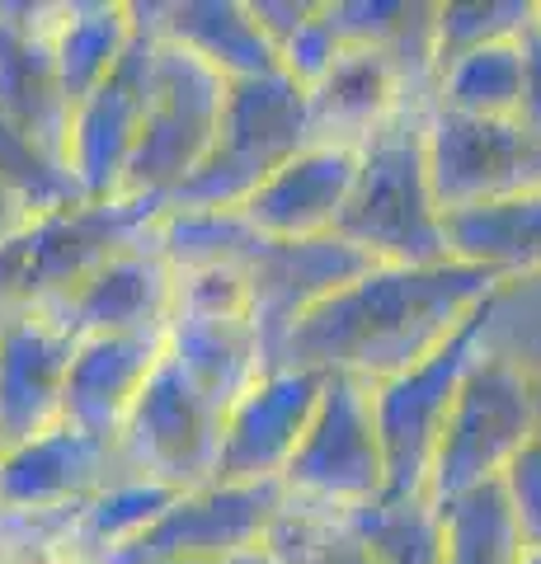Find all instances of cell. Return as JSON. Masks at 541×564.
Returning <instances> with one entry per match:
<instances>
[{"mask_svg":"<svg viewBox=\"0 0 541 564\" xmlns=\"http://www.w3.org/2000/svg\"><path fill=\"white\" fill-rule=\"evenodd\" d=\"M499 282L504 278L466 259L377 263L311 311L269 367H311L381 386L429 362L452 334H462Z\"/></svg>","mask_w":541,"mask_h":564,"instance_id":"1","label":"cell"},{"mask_svg":"<svg viewBox=\"0 0 541 564\" xmlns=\"http://www.w3.org/2000/svg\"><path fill=\"white\" fill-rule=\"evenodd\" d=\"M339 236L368 250L377 263H443L447 212L429 170V109L410 104L358 151L354 198Z\"/></svg>","mask_w":541,"mask_h":564,"instance_id":"2","label":"cell"},{"mask_svg":"<svg viewBox=\"0 0 541 564\" xmlns=\"http://www.w3.org/2000/svg\"><path fill=\"white\" fill-rule=\"evenodd\" d=\"M165 203L151 198H90L62 212L33 217L6 250H0V315L43 306L72 292L113 254L147 245L155 236Z\"/></svg>","mask_w":541,"mask_h":564,"instance_id":"3","label":"cell"},{"mask_svg":"<svg viewBox=\"0 0 541 564\" xmlns=\"http://www.w3.org/2000/svg\"><path fill=\"white\" fill-rule=\"evenodd\" d=\"M311 147V99L288 70L231 80L221 132L207 161L165 207H246L288 161Z\"/></svg>","mask_w":541,"mask_h":564,"instance_id":"4","label":"cell"},{"mask_svg":"<svg viewBox=\"0 0 541 564\" xmlns=\"http://www.w3.org/2000/svg\"><path fill=\"white\" fill-rule=\"evenodd\" d=\"M226 99H231V80L221 70H213L180 43L155 39L142 141H137L132 165L123 174L128 198L170 203L174 193L194 180L221 132Z\"/></svg>","mask_w":541,"mask_h":564,"instance_id":"5","label":"cell"},{"mask_svg":"<svg viewBox=\"0 0 541 564\" xmlns=\"http://www.w3.org/2000/svg\"><path fill=\"white\" fill-rule=\"evenodd\" d=\"M537 433H541V391L532 386V377H522L513 362L490 358L480 344V358L466 372L457 404L447 414V433L439 443V456H433L429 494L443 503L466 489L504 480Z\"/></svg>","mask_w":541,"mask_h":564,"instance_id":"6","label":"cell"},{"mask_svg":"<svg viewBox=\"0 0 541 564\" xmlns=\"http://www.w3.org/2000/svg\"><path fill=\"white\" fill-rule=\"evenodd\" d=\"M165 352L221 410H231L269 372L264 344H259V329L250 321L246 269L174 273V315L165 325Z\"/></svg>","mask_w":541,"mask_h":564,"instance_id":"7","label":"cell"},{"mask_svg":"<svg viewBox=\"0 0 541 564\" xmlns=\"http://www.w3.org/2000/svg\"><path fill=\"white\" fill-rule=\"evenodd\" d=\"M288 499L354 513L391 494V466L377 429L372 386L358 377H329L325 400L283 475Z\"/></svg>","mask_w":541,"mask_h":564,"instance_id":"8","label":"cell"},{"mask_svg":"<svg viewBox=\"0 0 541 564\" xmlns=\"http://www.w3.org/2000/svg\"><path fill=\"white\" fill-rule=\"evenodd\" d=\"M221 433L226 410L213 395H203L165 352V362L155 367V377L147 381L142 400L132 404L123 433H118V452L137 480L188 494L217 480Z\"/></svg>","mask_w":541,"mask_h":564,"instance_id":"9","label":"cell"},{"mask_svg":"<svg viewBox=\"0 0 541 564\" xmlns=\"http://www.w3.org/2000/svg\"><path fill=\"white\" fill-rule=\"evenodd\" d=\"M476 358H480V311L429 362L372 386L377 429L391 466V494H429L433 456H439V443L447 433V414L457 404V391L466 372L476 367Z\"/></svg>","mask_w":541,"mask_h":564,"instance_id":"10","label":"cell"},{"mask_svg":"<svg viewBox=\"0 0 541 564\" xmlns=\"http://www.w3.org/2000/svg\"><path fill=\"white\" fill-rule=\"evenodd\" d=\"M288 508L283 480L231 485L213 480L180 494L132 545H123L109 564H174V560H217L269 545L273 522Z\"/></svg>","mask_w":541,"mask_h":564,"instance_id":"11","label":"cell"},{"mask_svg":"<svg viewBox=\"0 0 541 564\" xmlns=\"http://www.w3.org/2000/svg\"><path fill=\"white\" fill-rule=\"evenodd\" d=\"M429 170L443 212L541 193V137L518 122L429 109Z\"/></svg>","mask_w":541,"mask_h":564,"instance_id":"12","label":"cell"},{"mask_svg":"<svg viewBox=\"0 0 541 564\" xmlns=\"http://www.w3.org/2000/svg\"><path fill=\"white\" fill-rule=\"evenodd\" d=\"M377 259L358 250L344 236L316 240H269L246 263V292H250V321L264 344V362L288 344V334L306 321L316 306H325L335 292L363 273H372Z\"/></svg>","mask_w":541,"mask_h":564,"instance_id":"13","label":"cell"},{"mask_svg":"<svg viewBox=\"0 0 541 564\" xmlns=\"http://www.w3.org/2000/svg\"><path fill=\"white\" fill-rule=\"evenodd\" d=\"M325 386L329 377L311 372V367H269L226 410L217 480H231V485L283 480L325 400Z\"/></svg>","mask_w":541,"mask_h":564,"instance_id":"14","label":"cell"},{"mask_svg":"<svg viewBox=\"0 0 541 564\" xmlns=\"http://www.w3.org/2000/svg\"><path fill=\"white\" fill-rule=\"evenodd\" d=\"M52 20H57V6L0 0V122L72 161L76 104L66 99L57 57H52Z\"/></svg>","mask_w":541,"mask_h":564,"instance_id":"15","label":"cell"},{"mask_svg":"<svg viewBox=\"0 0 541 564\" xmlns=\"http://www.w3.org/2000/svg\"><path fill=\"white\" fill-rule=\"evenodd\" d=\"M76 348V334L43 311L0 315V452L24 447L62 423Z\"/></svg>","mask_w":541,"mask_h":564,"instance_id":"16","label":"cell"},{"mask_svg":"<svg viewBox=\"0 0 541 564\" xmlns=\"http://www.w3.org/2000/svg\"><path fill=\"white\" fill-rule=\"evenodd\" d=\"M142 24V14H137ZM151 66H155V33L142 24L128 57L99 90L76 104L72 118V170L90 198H118L132 151L142 141L147 99H151Z\"/></svg>","mask_w":541,"mask_h":564,"instance_id":"17","label":"cell"},{"mask_svg":"<svg viewBox=\"0 0 541 564\" xmlns=\"http://www.w3.org/2000/svg\"><path fill=\"white\" fill-rule=\"evenodd\" d=\"M47 321H57L76 339H99V334H165L174 315V269L155 240L132 245L95 269L72 292L52 296L43 306Z\"/></svg>","mask_w":541,"mask_h":564,"instance_id":"18","label":"cell"},{"mask_svg":"<svg viewBox=\"0 0 541 564\" xmlns=\"http://www.w3.org/2000/svg\"><path fill=\"white\" fill-rule=\"evenodd\" d=\"M123 475L128 466L118 443L80 433L62 419L43 437L0 456V508H29V513L76 508Z\"/></svg>","mask_w":541,"mask_h":564,"instance_id":"19","label":"cell"},{"mask_svg":"<svg viewBox=\"0 0 541 564\" xmlns=\"http://www.w3.org/2000/svg\"><path fill=\"white\" fill-rule=\"evenodd\" d=\"M306 99H311V147H348V151H363L391 118H400L410 104H424L410 90L405 70L377 47H344L335 66L306 90Z\"/></svg>","mask_w":541,"mask_h":564,"instance_id":"20","label":"cell"},{"mask_svg":"<svg viewBox=\"0 0 541 564\" xmlns=\"http://www.w3.org/2000/svg\"><path fill=\"white\" fill-rule=\"evenodd\" d=\"M358 151L348 147H306L240 207L269 240H316L339 236L344 207L354 198Z\"/></svg>","mask_w":541,"mask_h":564,"instance_id":"21","label":"cell"},{"mask_svg":"<svg viewBox=\"0 0 541 564\" xmlns=\"http://www.w3.org/2000/svg\"><path fill=\"white\" fill-rule=\"evenodd\" d=\"M165 362V334H99L80 339L72 377H66L62 419L80 433L118 443L132 404L142 400L155 367Z\"/></svg>","mask_w":541,"mask_h":564,"instance_id":"22","label":"cell"},{"mask_svg":"<svg viewBox=\"0 0 541 564\" xmlns=\"http://www.w3.org/2000/svg\"><path fill=\"white\" fill-rule=\"evenodd\" d=\"M137 14L155 39L188 47L226 80H259L283 70V57L255 20L250 0H147Z\"/></svg>","mask_w":541,"mask_h":564,"instance_id":"23","label":"cell"},{"mask_svg":"<svg viewBox=\"0 0 541 564\" xmlns=\"http://www.w3.org/2000/svg\"><path fill=\"white\" fill-rule=\"evenodd\" d=\"M344 47H377L405 70L410 90L433 109L439 90V6L424 0H325Z\"/></svg>","mask_w":541,"mask_h":564,"instance_id":"24","label":"cell"},{"mask_svg":"<svg viewBox=\"0 0 541 564\" xmlns=\"http://www.w3.org/2000/svg\"><path fill=\"white\" fill-rule=\"evenodd\" d=\"M137 6L123 0H72L52 20V57H57L66 99L85 104L118 70L137 43Z\"/></svg>","mask_w":541,"mask_h":564,"instance_id":"25","label":"cell"},{"mask_svg":"<svg viewBox=\"0 0 541 564\" xmlns=\"http://www.w3.org/2000/svg\"><path fill=\"white\" fill-rule=\"evenodd\" d=\"M447 250L452 259L480 263L495 278L541 273V193L447 212Z\"/></svg>","mask_w":541,"mask_h":564,"instance_id":"26","label":"cell"},{"mask_svg":"<svg viewBox=\"0 0 541 564\" xmlns=\"http://www.w3.org/2000/svg\"><path fill=\"white\" fill-rule=\"evenodd\" d=\"M151 240L174 273L246 269L250 254L264 245L259 226L240 207H165Z\"/></svg>","mask_w":541,"mask_h":564,"instance_id":"27","label":"cell"},{"mask_svg":"<svg viewBox=\"0 0 541 564\" xmlns=\"http://www.w3.org/2000/svg\"><path fill=\"white\" fill-rule=\"evenodd\" d=\"M443 564H522L528 560V532L518 522V508L504 480L466 489L457 499H443Z\"/></svg>","mask_w":541,"mask_h":564,"instance_id":"28","label":"cell"},{"mask_svg":"<svg viewBox=\"0 0 541 564\" xmlns=\"http://www.w3.org/2000/svg\"><path fill=\"white\" fill-rule=\"evenodd\" d=\"M518 104H522V39L499 43V47H480V52H470V57L439 70L433 109H443V113L513 122Z\"/></svg>","mask_w":541,"mask_h":564,"instance_id":"29","label":"cell"},{"mask_svg":"<svg viewBox=\"0 0 541 564\" xmlns=\"http://www.w3.org/2000/svg\"><path fill=\"white\" fill-rule=\"evenodd\" d=\"M348 522L368 541L377 564H443V508L433 494H387L368 508H354Z\"/></svg>","mask_w":541,"mask_h":564,"instance_id":"30","label":"cell"},{"mask_svg":"<svg viewBox=\"0 0 541 564\" xmlns=\"http://www.w3.org/2000/svg\"><path fill=\"white\" fill-rule=\"evenodd\" d=\"M174 499H180L174 489L137 480V475L113 480L104 494H95V499L80 503V527H76L80 560L85 564H109L123 545H132L137 536H142Z\"/></svg>","mask_w":541,"mask_h":564,"instance_id":"31","label":"cell"},{"mask_svg":"<svg viewBox=\"0 0 541 564\" xmlns=\"http://www.w3.org/2000/svg\"><path fill=\"white\" fill-rule=\"evenodd\" d=\"M480 344L490 358L513 362L541 391V273L504 278L480 306Z\"/></svg>","mask_w":541,"mask_h":564,"instance_id":"32","label":"cell"},{"mask_svg":"<svg viewBox=\"0 0 541 564\" xmlns=\"http://www.w3.org/2000/svg\"><path fill=\"white\" fill-rule=\"evenodd\" d=\"M269 551L278 564H377L348 513H329V508L296 499H288L283 518L273 522Z\"/></svg>","mask_w":541,"mask_h":564,"instance_id":"33","label":"cell"},{"mask_svg":"<svg viewBox=\"0 0 541 564\" xmlns=\"http://www.w3.org/2000/svg\"><path fill=\"white\" fill-rule=\"evenodd\" d=\"M0 184L20 198L33 217L43 212H62L76 203H90V193L80 188L72 161L52 155L39 141H29L24 132H14L0 122Z\"/></svg>","mask_w":541,"mask_h":564,"instance_id":"34","label":"cell"},{"mask_svg":"<svg viewBox=\"0 0 541 564\" xmlns=\"http://www.w3.org/2000/svg\"><path fill=\"white\" fill-rule=\"evenodd\" d=\"M541 0H462L439 6V70L480 47L518 43L537 24Z\"/></svg>","mask_w":541,"mask_h":564,"instance_id":"35","label":"cell"},{"mask_svg":"<svg viewBox=\"0 0 541 564\" xmlns=\"http://www.w3.org/2000/svg\"><path fill=\"white\" fill-rule=\"evenodd\" d=\"M80 503L29 513V508H0V564H85L80 560Z\"/></svg>","mask_w":541,"mask_h":564,"instance_id":"36","label":"cell"},{"mask_svg":"<svg viewBox=\"0 0 541 564\" xmlns=\"http://www.w3.org/2000/svg\"><path fill=\"white\" fill-rule=\"evenodd\" d=\"M344 52V43H339V33H335V24H329V14H325V0H316L311 6V14L302 24H296L283 43H278V57H283V70L296 80V85H316L329 66H335V57Z\"/></svg>","mask_w":541,"mask_h":564,"instance_id":"37","label":"cell"},{"mask_svg":"<svg viewBox=\"0 0 541 564\" xmlns=\"http://www.w3.org/2000/svg\"><path fill=\"white\" fill-rule=\"evenodd\" d=\"M504 489H509V499L518 508V522H522V532H528V541L541 545V433L522 447V456L509 466Z\"/></svg>","mask_w":541,"mask_h":564,"instance_id":"38","label":"cell"},{"mask_svg":"<svg viewBox=\"0 0 541 564\" xmlns=\"http://www.w3.org/2000/svg\"><path fill=\"white\" fill-rule=\"evenodd\" d=\"M518 128L541 137V14L537 24L522 33V104H518Z\"/></svg>","mask_w":541,"mask_h":564,"instance_id":"39","label":"cell"},{"mask_svg":"<svg viewBox=\"0 0 541 564\" xmlns=\"http://www.w3.org/2000/svg\"><path fill=\"white\" fill-rule=\"evenodd\" d=\"M29 221H33V212H29L20 198H14V193H10L6 184H0V250H6V245H10L14 236H20Z\"/></svg>","mask_w":541,"mask_h":564,"instance_id":"40","label":"cell"},{"mask_svg":"<svg viewBox=\"0 0 541 564\" xmlns=\"http://www.w3.org/2000/svg\"><path fill=\"white\" fill-rule=\"evenodd\" d=\"M174 564H278L269 545H259V551H240V555H217V560H174Z\"/></svg>","mask_w":541,"mask_h":564,"instance_id":"41","label":"cell"},{"mask_svg":"<svg viewBox=\"0 0 541 564\" xmlns=\"http://www.w3.org/2000/svg\"><path fill=\"white\" fill-rule=\"evenodd\" d=\"M522 564H541V545H528V560Z\"/></svg>","mask_w":541,"mask_h":564,"instance_id":"42","label":"cell"},{"mask_svg":"<svg viewBox=\"0 0 541 564\" xmlns=\"http://www.w3.org/2000/svg\"><path fill=\"white\" fill-rule=\"evenodd\" d=\"M0 456H6V452H0Z\"/></svg>","mask_w":541,"mask_h":564,"instance_id":"43","label":"cell"}]
</instances>
